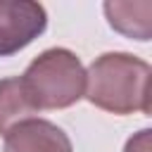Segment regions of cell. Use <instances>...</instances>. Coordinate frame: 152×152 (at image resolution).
<instances>
[{
  "mask_svg": "<svg viewBox=\"0 0 152 152\" xmlns=\"http://www.w3.org/2000/svg\"><path fill=\"white\" fill-rule=\"evenodd\" d=\"M45 7L31 0H0V57L14 55L45 31Z\"/></svg>",
  "mask_w": 152,
  "mask_h": 152,
  "instance_id": "3957f363",
  "label": "cell"
},
{
  "mask_svg": "<svg viewBox=\"0 0 152 152\" xmlns=\"http://www.w3.org/2000/svg\"><path fill=\"white\" fill-rule=\"evenodd\" d=\"M21 86L38 112L64 109L83 97L86 71L74 52L64 48H52L28 64L21 76Z\"/></svg>",
  "mask_w": 152,
  "mask_h": 152,
  "instance_id": "7a4b0ae2",
  "label": "cell"
},
{
  "mask_svg": "<svg viewBox=\"0 0 152 152\" xmlns=\"http://www.w3.org/2000/svg\"><path fill=\"white\" fill-rule=\"evenodd\" d=\"M38 109L31 104L21 78H2L0 81V135H7L17 124L36 119Z\"/></svg>",
  "mask_w": 152,
  "mask_h": 152,
  "instance_id": "8992f818",
  "label": "cell"
},
{
  "mask_svg": "<svg viewBox=\"0 0 152 152\" xmlns=\"http://www.w3.org/2000/svg\"><path fill=\"white\" fill-rule=\"evenodd\" d=\"M104 14L119 33L135 38V40H150L152 36V2H104Z\"/></svg>",
  "mask_w": 152,
  "mask_h": 152,
  "instance_id": "5b68a950",
  "label": "cell"
},
{
  "mask_svg": "<svg viewBox=\"0 0 152 152\" xmlns=\"http://www.w3.org/2000/svg\"><path fill=\"white\" fill-rule=\"evenodd\" d=\"M124 152H152V142H150V131H140L138 135H133L128 142H126V150Z\"/></svg>",
  "mask_w": 152,
  "mask_h": 152,
  "instance_id": "52a82bcc",
  "label": "cell"
},
{
  "mask_svg": "<svg viewBox=\"0 0 152 152\" xmlns=\"http://www.w3.org/2000/svg\"><path fill=\"white\" fill-rule=\"evenodd\" d=\"M150 76L145 59L128 52L100 55L86 71V97L112 114H150Z\"/></svg>",
  "mask_w": 152,
  "mask_h": 152,
  "instance_id": "6da1fadb",
  "label": "cell"
},
{
  "mask_svg": "<svg viewBox=\"0 0 152 152\" xmlns=\"http://www.w3.org/2000/svg\"><path fill=\"white\" fill-rule=\"evenodd\" d=\"M5 152H71V140L52 121L28 119L5 135Z\"/></svg>",
  "mask_w": 152,
  "mask_h": 152,
  "instance_id": "277c9868",
  "label": "cell"
}]
</instances>
